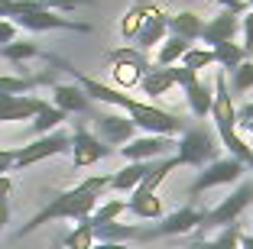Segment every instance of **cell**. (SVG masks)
<instances>
[{
  "label": "cell",
  "mask_w": 253,
  "mask_h": 249,
  "mask_svg": "<svg viewBox=\"0 0 253 249\" xmlns=\"http://www.w3.org/2000/svg\"><path fill=\"white\" fill-rule=\"evenodd\" d=\"M49 65H55L59 71H68L75 78V84L84 91V94L91 97V101L97 104H111V107H120L126 113V117L136 123V130H146V133H156V136H182L185 133V120H179L175 113H169V110L156 107V104H146V101H136V97L124 94V91L111 88V84H101L97 78H91V74H82L78 68L72 65V62L59 59V55H42Z\"/></svg>",
  "instance_id": "6da1fadb"
},
{
  "label": "cell",
  "mask_w": 253,
  "mask_h": 249,
  "mask_svg": "<svg viewBox=\"0 0 253 249\" xmlns=\"http://www.w3.org/2000/svg\"><path fill=\"white\" fill-rule=\"evenodd\" d=\"M107 188H111V175H91V178H84V181H78L75 188L55 194V198L49 201L39 213H33L30 223H23V230L16 236H30V233H36L39 227L52 223V220H84V217H91L94 207L101 204V198H104Z\"/></svg>",
  "instance_id": "7a4b0ae2"
},
{
  "label": "cell",
  "mask_w": 253,
  "mask_h": 249,
  "mask_svg": "<svg viewBox=\"0 0 253 249\" xmlns=\"http://www.w3.org/2000/svg\"><path fill=\"white\" fill-rule=\"evenodd\" d=\"M211 120H214V133H217V140H221V146L227 149L234 159L250 165L253 149L247 146V140L237 130V107L231 104V91H227L224 68H217V74H214V107H211Z\"/></svg>",
  "instance_id": "3957f363"
},
{
  "label": "cell",
  "mask_w": 253,
  "mask_h": 249,
  "mask_svg": "<svg viewBox=\"0 0 253 249\" xmlns=\"http://www.w3.org/2000/svg\"><path fill=\"white\" fill-rule=\"evenodd\" d=\"M175 159L179 165H192V169H205L214 159H221V140L205 126H192L179 136L175 146Z\"/></svg>",
  "instance_id": "277c9868"
},
{
  "label": "cell",
  "mask_w": 253,
  "mask_h": 249,
  "mask_svg": "<svg viewBox=\"0 0 253 249\" xmlns=\"http://www.w3.org/2000/svg\"><path fill=\"white\" fill-rule=\"evenodd\" d=\"M253 204V178L250 181H240L237 188L227 194V198L221 201V204H214L211 211H205V223H201L195 233L205 236L211 233V230H221V227H231V223H240V217H244V211Z\"/></svg>",
  "instance_id": "5b68a950"
},
{
  "label": "cell",
  "mask_w": 253,
  "mask_h": 249,
  "mask_svg": "<svg viewBox=\"0 0 253 249\" xmlns=\"http://www.w3.org/2000/svg\"><path fill=\"white\" fill-rule=\"evenodd\" d=\"M65 152H72V133L59 126V130L45 133V136H36L33 142H26V146L16 149L13 169H30V165H36V162H42V159L65 155Z\"/></svg>",
  "instance_id": "8992f818"
},
{
  "label": "cell",
  "mask_w": 253,
  "mask_h": 249,
  "mask_svg": "<svg viewBox=\"0 0 253 249\" xmlns=\"http://www.w3.org/2000/svg\"><path fill=\"white\" fill-rule=\"evenodd\" d=\"M107 62H111V74L117 81V88H140V81L146 71H153V62L146 59V52H140L133 45H124V49L107 52Z\"/></svg>",
  "instance_id": "52a82bcc"
},
{
  "label": "cell",
  "mask_w": 253,
  "mask_h": 249,
  "mask_svg": "<svg viewBox=\"0 0 253 249\" xmlns=\"http://www.w3.org/2000/svg\"><path fill=\"white\" fill-rule=\"evenodd\" d=\"M205 223V211H198L195 204L179 207L175 213H166L163 220H156L153 227H143L140 230V240H159V236H182V233H192Z\"/></svg>",
  "instance_id": "ba28073f"
},
{
  "label": "cell",
  "mask_w": 253,
  "mask_h": 249,
  "mask_svg": "<svg viewBox=\"0 0 253 249\" xmlns=\"http://www.w3.org/2000/svg\"><path fill=\"white\" fill-rule=\"evenodd\" d=\"M244 162L234 159V155H227V159H214L211 165H205V169L198 172V178H195L192 184H188V194H201V191H211V188H221V184H234L244 178Z\"/></svg>",
  "instance_id": "9c48e42d"
},
{
  "label": "cell",
  "mask_w": 253,
  "mask_h": 249,
  "mask_svg": "<svg viewBox=\"0 0 253 249\" xmlns=\"http://www.w3.org/2000/svg\"><path fill=\"white\" fill-rule=\"evenodd\" d=\"M111 152H114V146H107L97 133H91L84 120L75 123V133H72V165L75 169H88L94 162L107 159Z\"/></svg>",
  "instance_id": "30bf717a"
},
{
  "label": "cell",
  "mask_w": 253,
  "mask_h": 249,
  "mask_svg": "<svg viewBox=\"0 0 253 249\" xmlns=\"http://www.w3.org/2000/svg\"><path fill=\"white\" fill-rule=\"evenodd\" d=\"M16 26H23V30L30 33H49V30H68V33H91V23H78V20H65L62 13H55V10H36V13H20L13 16Z\"/></svg>",
  "instance_id": "8fae6325"
},
{
  "label": "cell",
  "mask_w": 253,
  "mask_h": 249,
  "mask_svg": "<svg viewBox=\"0 0 253 249\" xmlns=\"http://www.w3.org/2000/svg\"><path fill=\"white\" fill-rule=\"evenodd\" d=\"M179 142L172 136H156V133H146V136H133V140L120 146V155L126 162H153V159H166Z\"/></svg>",
  "instance_id": "7c38bea8"
},
{
  "label": "cell",
  "mask_w": 253,
  "mask_h": 249,
  "mask_svg": "<svg viewBox=\"0 0 253 249\" xmlns=\"http://www.w3.org/2000/svg\"><path fill=\"white\" fill-rule=\"evenodd\" d=\"M94 130L107 146H126V142L136 136V123L126 117V113H97Z\"/></svg>",
  "instance_id": "4fadbf2b"
},
{
  "label": "cell",
  "mask_w": 253,
  "mask_h": 249,
  "mask_svg": "<svg viewBox=\"0 0 253 249\" xmlns=\"http://www.w3.org/2000/svg\"><path fill=\"white\" fill-rule=\"evenodd\" d=\"M45 104H49L45 97H33V94H0V123L33 120Z\"/></svg>",
  "instance_id": "5bb4252c"
},
{
  "label": "cell",
  "mask_w": 253,
  "mask_h": 249,
  "mask_svg": "<svg viewBox=\"0 0 253 249\" xmlns=\"http://www.w3.org/2000/svg\"><path fill=\"white\" fill-rule=\"evenodd\" d=\"M240 33V16L231 13V10H221L214 20L205 23V30H201V42L208 45V49H217L224 42H234V36Z\"/></svg>",
  "instance_id": "9a60e30c"
},
{
  "label": "cell",
  "mask_w": 253,
  "mask_h": 249,
  "mask_svg": "<svg viewBox=\"0 0 253 249\" xmlns=\"http://www.w3.org/2000/svg\"><path fill=\"white\" fill-rule=\"evenodd\" d=\"M166 36H169V13H163V10H149L146 23H143V30L136 33V49L140 52H149L153 45H163Z\"/></svg>",
  "instance_id": "2e32d148"
},
{
  "label": "cell",
  "mask_w": 253,
  "mask_h": 249,
  "mask_svg": "<svg viewBox=\"0 0 253 249\" xmlns=\"http://www.w3.org/2000/svg\"><path fill=\"white\" fill-rule=\"evenodd\" d=\"M52 104L59 110H65L68 117H72V113H91V97L84 94L75 81L72 84H59V81H55L52 84Z\"/></svg>",
  "instance_id": "e0dca14e"
},
{
  "label": "cell",
  "mask_w": 253,
  "mask_h": 249,
  "mask_svg": "<svg viewBox=\"0 0 253 249\" xmlns=\"http://www.w3.org/2000/svg\"><path fill=\"white\" fill-rule=\"evenodd\" d=\"M153 162H156V159H153ZM153 162H126L120 172L111 175V191H117V194H133V191L143 184V178L149 175Z\"/></svg>",
  "instance_id": "ac0fdd59"
},
{
  "label": "cell",
  "mask_w": 253,
  "mask_h": 249,
  "mask_svg": "<svg viewBox=\"0 0 253 249\" xmlns=\"http://www.w3.org/2000/svg\"><path fill=\"white\" fill-rule=\"evenodd\" d=\"M185 91V101H188V110H192L195 117H211V107H214V84H208V81H192Z\"/></svg>",
  "instance_id": "d6986e66"
},
{
  "label": "cell",
  "mask_w": 253,
  "mask_h": 249,
  "mask_svg": "<svg viewBox=\"0 0 253 249\" xmlns=\"http://www.w3.org/2000/svg\"><path fill=\"white\" fill-rule=\"evenodd\" d=\"M201 30H205V20L192 10H182V13H169V36H182L188 42H198Z\"/></svg>",
  "instance_id": "ffe728a7"
},
{
  "label": "cell",
  "mask_w": 253,
  "mask_h": 249,
  "mask_svg": "<svg viewBox=\"0 0 253 249\" xmlns=\"http://www.w3.org/2000/svg\"><path fill=\"white\" fill-rule=\"evenodd\" d=\"M126 213H133L140 220H163V201L156 194H146V191H133L126 198Z\"/></svg>",
  "instance_id": "44dd1931"
},
{
  "label": "cell",
  "mask_w": 253,
  "mask_h": 249,
  "mask_svg": "<svg viewBox=\"0 0 253 249\" xmlns=\"http://www.w3.org/2000/svg\"><path fill=\"white\" fill-rule=\"evenodd\" d=\"M175 88V78H172V68H163V65H153V71H146L143 74V81H140V91L146 97H163V94H169V91Z\"/></svg>",
  "instance_id": "7402d4cb"
},
{
  "label": "cell",
  "mask_w": 253,
  "mask_h": 249,
  "mask_svg": "<svg viewBox=\"0 0 253 249\" xmlns=\"http://www.w3.org/2000/svg\"><path fill=\"white\" fill-rule=\"evenodd\" d=\"M91 227H94L97 243H120V246L126 240H140V230H143V227H130V223H117V220H111V223H91Z\"/></svg>",
  "instance_id": "603a6c76"
},
{
  "label": "cell",
  "mask_w": 253,
  "mask_h": 249,
  "mask_svg": "<svg viewBox=\"0 0 253 249\" xmlns=\"http://www.w3.org/2000/svg\"><path fill=\"white\" fill-rule=\"evenodd\" d=\"M68 120V113L65 110H59L55 104H45L42 110H39L36 117H33V123H30V133L33 136H45V133H52V130H59L62 123Z\"/></svg>",
  "instance_id": "cb8c5ba5"
},
{
  "label": "cell",
  "mask_w": 253,
  "mask_h": 249,
  "mask_svg": "<svg viewBox=\"0 0 253 249\" xmlns=\"http://www.w3.org/2000/svg\"><path fill=\"white\" fill-rule=\"evenodd\" d=\"M39 84H55L52 74H39V78H16V74H0V94H30Z\"/></svg>",
  "instance_id": "d4e9b609"
},
{
  "label": "cell",
  "mask_w": 253,
  "mask_h": 249,
  "mask_svg": "<svg viewBox=\"0 0 253 249\" xmlns=\"http://www.w3.org/2000/svg\"><path fill=\"white\" fill-rule=\"evenodd\" d=\"M188 49H192V42H188V39H182V36H166V42L159 45V52H156V65H163V68L179 65L182 55H185Z\"/></svg>",
  "instance_id": "484cf974"
},
{
  "label": "cell",
  "mask_w": 253,
  "mask_h": 249,
  "mask_svg": "<svg viewBox=\"0 0 253 249\" xmlns=\"http://www.w3.org/2000/svg\"><path fill=\"white\" fill-rule=\"evenodd\" d=\"M149 10H153V3H143V0H136L133 7L124 13V20H120V36H124V39H136V33L143 30V23H146Z\"/></svg>",
  "instance_id": "4316f807"
},
{
  "label": "cell",
  "mask_w": 253,
  "mask_h": 249,
  "mask_svg": "<svg viewBox=\"0 0 253 249\" xmlns=\"http://www.w3.org/2000/svg\"><path fill=\"white\" fill-rule=\"evenodd\" d=\"M240 223H231V227H221L217 230V236H211V240H198L201 249H240Z\"/></svg>",
  "instance_id": "83f0119b"
},
{
  "label": "cell",
  "mask_w": 253,
  "mask_h": 249,
  "mask_svg": "<svg viewBox=\"0 0 253 249\" xmlns=\"http://www.w3.org/2000/svg\"><path fill=\"white\" fill-rule=\"evenodd\" d=\"M45 52H39L33 42H10V45H0V59H7V62H13V65H23L26 59H42Z\"/></svg>",
  "instance_id": "f1b7e54d"
},
{
  "label": "cell",
  "mask_w": 253,
  "mask_h": 249,
  "mask_svg": "<svg viewBox=\"0 0 253 249\" xmlns=\"http://www.w3.org/2000/svg\"><path fill=\"white\" fill-rule=\"evenodd\" d=\"M94 243H97L94 240V227H91L88 217H84V220H78V223H75V230L65 236V240H62V246H65V249H91Z\"/></svg>",
  "instance_id": "f546056e"
},
{
  "label": "cell",
  "mask_w": 253,
  "mask_h": 249,
  "mask_svg": "<svg viewBox=\"0 0 253 249\" xmlns=\"http://www.w3.org/2000/svg\"><path fill=\"white\" fill-rule=\"evenodd\" d=\"M179 65H185V68H192V71H201V68H211V65H217V55H214V49H208V45H192V49L182 55V62Z\"/></svg>",
  "instance_id": "4dcf8cb0"
},
{
  "label": "cell",
  "mask_w": 253,
  "mask_h": 249,
  "mask_svg": "<svg viewBox=\"0 0 253 249\" xmlns=\"http://www.w3.org/2000/svg\"><path fill=\"white\" fill-rule=\"evenodd\" d=\"M214 55H217V65H221L224 71H234L240 62H247L244 45H237V42H224V45H217Z\"/></svg>",
  "instance_id": "1f68e13d"
},
{
  "label": "cell",
  "mask_w": 253,
  "mask_h": 249,
  "mask_svg": "<svg viewBox=\"0 0 253 249\" xmlns=\"http://www.w3.org/2000/svg\"><path fill=\"white\" fill-rule=\"evenodd\" d=\"M120 213H126V201H104V204L94 207V213L88 217V223H111V220H117Z\"/></svg>",
  "instance_id": "d6a6232c"
},
{
  "label": "cell",
  "mask_w": 253,
  "mask_h": 249,
  "mask_svg": "<svg viewBox=\"0 0 253 249\" xmlns=\"http://www.w3.org/2000/svg\"><path fill=\"white\" fill-rule=\"evenodd\" d=\"M231 88H234V94H247L253 88V62H240L231 71Z\"/></svg>",
  "instance_id": "836d02e7"
},
{
  "label": "cell",
  "mask_w": 253,
  "mask_h": 249,
  "mask_svg": "<svg viewBox=\"0 0 253 249\" xmlns=\"http://www.w3.org/2000/svg\"><path fill=\"white\" fill-rule=\"evenodd\" d=\"M42 3L55 13H68V10H78V7H91L94 0H42Z\"/></svg>",
  "instance_id": "e575fe53"
},
{
  "label": "cell",
  "mask_w": 253,
  "mask_h": 249,
  "mask_svg": "<svg viewBox=\"0 0 253 249\" xmlns=\"http://www.w3.org/2000/svg\"><path fill=\"white\" fill-rule=\"evenodd\" d=\"M240 33H244V52L253 55V7L247 10L244 20H240Z\"/></svg>",
  "instance_id": "d590c367"
},
{
  "label": "cell",
  "mask_w": 253,
  "mask_h": 249,
  "mask_svg": "<svg viewBox=\"0 0 253 249\" xmlns=\"http://www.w3.org/2000/svg\"><path fill=\"white\" fill-rule=\"evenodd\" d=\"M172 78H175L179 88H188L192 81H198V71H192V68H185V65H172Z\"/></svg>",
  "instance_id": "8d00e7d4"
},
{
  "label": "cell",
  "mask_w": 253,
  "mask_h": 249,
  "mask_svg": "<svg viewBox=\"0 0 253 249\" xmlns=\"http://www.w3.org/2000/svg\"><path fill=\"white\" fill-rule=\"evenodd\" d=\"M13 39H16V23L0 16V45H10Z\"/></svg>",
  "instance_id": "74e56055"
},
{
  "label": "cell",
  "mask_w": 253,
  "mask_h": 249,
  "mask_svg": "<svg viewBox=\"0 0 253 249\" xmlns=\"http://www.w3.org/2000/svg\"><path fill=\"white\" fill-rule=\"evenodd\" d=\"M13 162H16V149H3L0 146V175L13 172Z\"/></svg>",
  "instance_id": "f35d334b"
},
{
  "label": "cell",
  "mask_w": 253,
  "mask_h": 249,
  "mask_svg": "<svg viewBox=\"0 0 253 249\" xmlns=\"http://www.w3.org/2000/svg\"><path fill=\"white\" fill-rule=\"evenodd\" d=\"M214 3H221L224 10H231V13H237V16H244L247 10H250V3H247V0H214Z\"/></svg>",
  "instance_id": "ab89813d"
},
{
  "label": "cell",
  "mask_w": 253,
  "mask_h": 249,
  "mask_svg": "<svg viewBox=\"0 0 253 249\" xmlns=\"http://www.w3.org/2000/svg\"><path fill=\"white\" fill-rule=\"evenodd\" d=\"M10 191H13V178H10V175H0V201H7Z\"/></svg>",
  "instance_id": "60d3db41"
},
{
  "label": "cell",
  "mask_w": 253,
  "mask_h": 249,
  "mask_svg": "<svg viewBox=\"0 0 253 249\" xmlns=\"http://www.w3.org/2000/svg\"><path fill=\"white\" fill-rule=\"evenodd\" d=\"M7 223H10V204H7V201H0V230L7 227Z\"/></svg>",
  "instance_id": "b9f144b4"
},
{
  "label": "cell",
  "mask_w": 253,
  "mask_h": 249,
  "mask_svg": "<svg viewBox=\"0 0 253 249\" xmlns=\"http://www.w3.org/2000/svg\"><path fill=\"white\" fill-rule=\"evenodd\" d=\"M237 120H253V104H244V107H237Z\"/></svg>",
  "instance_id": "7bdbcfd3"
},
{
  "label": "cell",
  "mask_w": 253,
  "mask_h": 249,
  "mask_svg": "<svg viewBox=\"0 0 253 249\" xmlns=\"http://www.w3.org/2000/svg\"><path fill=\"white\" fill-rule=\"evenodd\" d=\"M237 130H244L247 136L253 140V120H237Z\"/></svg>",
  "instance_id": "ee69618b"
},
{
  "label": "cell",
  "mask_w": 253,
  "mask_h": 249,
  "mask_svg": "<svg viewBox=\"0 0 253 249\" xmlns=\"http://www.w3.org/2000/svg\"><path fill=\"white\" fill-rule=\"evenodd\" d=\"M240 249H253V233H240Z\"/></svg>",
  "instance_id": "f6af8a7d"
},
{
  "label": "cell",
  "mask_w": 253,
  "mask_h": 249,
  "mask_svg": "<svg viewBox=\"0 0 253 249\" xmlns=\"http://www.w3.org/2000/svg\"><path fill=\"white\" fill-rule=\"evenodd\" d=\"M91 249H124V246H120V243H94Z\"/></svg>",
  "instance_id": "bcb514c9"
},
{
  "label": "cell",
  "mask_w": 253,
  "mask_h": 249,
  "mask_svg": "<svg viewBox=\"0 0 253 249\" xmlns=\"http://www.w3.org/2000/svg\"><path fill=\"white\" fill-rule=\"evenodd\" d=\"M7 3H13V0H0V10H3V7H7Z\"/></svg>",
  "instance_id": "7dc6e473"
},
{
  "label": "cell",
  "mask_w": 253,
  "mask_h": 249,
  "mask_svg": "<svg viewBox=\"0 0 253 249\" xmlns=\"http://www.w3.org/2000/svg\"><path fill=\"white\" fill-rule=\"evenodd\" d=\"M185 249H201V243H192V246H185Z\"/></svg>",
  "instance_id": "c3c4849f"
},
{
  "label": "cell",
  "mask_w": 253,
  "mask_h": 249,
  "mask_svg": "<svg viewBox=\"0 0 253 249\" xmlns=\"http://www.w3.org/2000/svg\"><path fill=\"white\" fill-rule=\"evenodd\" d=\"M143 3H149V0H143Z\"/></svg>",
  "instance_id": "681fc988"
},
{
  "label": "cell",
  "mask_w": 253,
  "mask_h": 249,
  "mask_svg": "<svg viewBox=\"0 0 253 249\" xmlns=\"http://www.w3.org/2000/svg\"><path fill=\"white\" fill-rule=\"evenodd\" d=\"M250 169H253V162H250Z\"/></svg>",
  "instance_id": "f907efd6"
}]
</instances>
